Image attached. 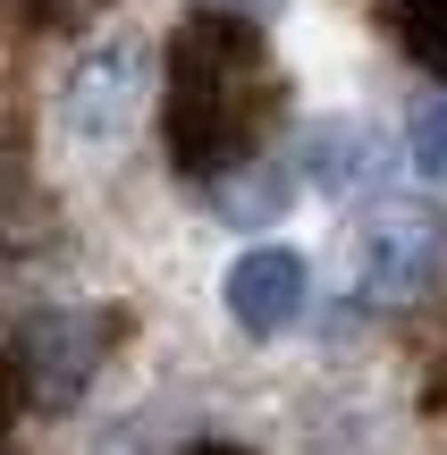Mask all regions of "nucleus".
Returning <instances> with one entry per match:
<instances>
[{"label":"nucleus","instance_id":"nucleus-1","mask_svg":"<svg viewBox=\"0 0 447 455\" xmlns=\"http://www.w3.org/2000/svg\"><path fill=\"white\" fill-rule=\"evenodd\" d=\"M262 110H270V68L253 51V26L203 9L169 51V152H178V169H195V178L228 169L253 144Z\"/></svg>","mask_w":447,"mask_h":455},{"label":"nucleus","instance_id":"nucleus-2","mask_svg":"<svg viewBox=\"0 0 447 455\" xmlns=\"http://www.w3.org/2000/svg\"><path fill=\"white\" fill-rule=\"evenodd\" d=\"M447 270V212L422 195H380L355 220V295L363 304H414Z\"/></svg>","mask_w":447,"mask_h":455},{"label":"nucleus","instance_id":"nucleus-3","mask_svg":"<svg viewBox=\"0 0 447 455\" xmlns=\"http://www.w3.org/2000/svg\"><path fill=\"white\" fill-rule=\"evenodd\" d=\"M110 338H118L110 312H84V304L34 312V321L17 329V388H26L43 413H68V405H76V396L101 379Z\"/></svg>","mask_w":447,"mask_h":455},{"label":"nucleus","instance_id":"nucleus-4","mask_svg":"<svg viewBox=\"0 0 447 455\" xmlns=\"http://www.w3.org/2000/svg\"><path fill=\"white\" fill-rule=\"evenodd\" d=\"M135 118H144V51H135L127 34H110V43H93L76 68H68L60 127L76 135L84 152H110V144L135 135Z\"/></svg>","mask_w":447,"mask_h":455},{"label":"nucleus","instance_id":"nucleus-5","mask_svg":"<svg viewBox=\"0 0 447 455\" xmlns=\"http://www.w3.org/2000/svg\"><path fill=\"white\" fill-rule=\"evenodd\" d=\"M296 169L321 195L355 203V195H371V186L388 178V135L371 127V118H313L304 144H296Z\"/></svg>","mask_w":447,"mask_h":455},{"label":"nucleus","instance_id":"nucleus-6","mask_svg":"<svg viewBox=\"0 0 447 455\" xmlns=\"http://www.w3.org/2000/svg\"><path fill=\"white\" fill-rule=\"evenodd\" d=\"M228 312H236V329H253V338H279V329L304 312V261L287 253V244H253V253H236Z\"/></svg>","mask_w":447,"mask_h":455},{"label":"nucleus","instance_id":"nucleus-7","mask_svg":"<svg viewBox=\"0 0 447 455\" xmlns=\"http://www.w3.org/2000/svg\"><path fill=\"white\" fill-rule=\"evenodd\" d=\"M371 17H380L431 76H447V0H371Z\"/></svg>","mask_w":447,"mask_h":455},{"label":"nucleus","instance_id":"nucleus-8","mask_svg":"<svg viewBox=\"0 0 447 455\" xmlns=\"http://www.w3.org/2000/svg\"><path fill=\"white\" fill-rule=\"evenodd\" d=\"M405 144H414V169H422V178H439V186H447V93H431V101L414 110Z\"/></svg>","mask_w":447,"mask_h":455},{"label":"nucleus","instance_id":"nucleus-9","mask_svg":"<svg viewBox=\"0 0 447 455\" xmlns=\"http://www.w3.org/2000/svg\"><path fill=\"white\" fill-rule=\"evenodd\" d=\"M26 9L43 17V26H84V17H101L110 0H26Z\"/></svg>","mask_w":447,"mask_h":455},{"label":"nucleus","instance_id":"nucleus-10","mask_svg":"<svg viewBox=\"0 0 447 455\" xmlns=\"http://www.w3.org/2000/svg\"><path fill=\"white\" fill-rule=\"evenodd\" d=\"M203 9H220V17H245V26H270V17H279L287 0H203Z\"/></svg>","mask_w":447,"mask_h":455},{"label":"nucleus","instance_id":"nucleus-11","mask_svg":"<svg viewBox=\"0 0 447 455\" xmlns=\"http://www.w3.org/2000/svg\"><path fill=\"white\" fill-rule=\"evenodd\" d=\"M9 396H17V379H9V363H0V430H9Z\"/></svg>","mask_w":447,"mask_h":455},{"label":"nucleus","instance_id":"nucleus-12","mask_svg":"<svg viewBox=\"0 0 447 455\" xmlns=\"http://www.w3.org/2000/svg\"><path fill=\"white\" fill-rule=\"evenodd\" d=\"M195 455H236V447H195Z\"/></svg>","mask_w":447,"mask_h":455}]
</instances>
